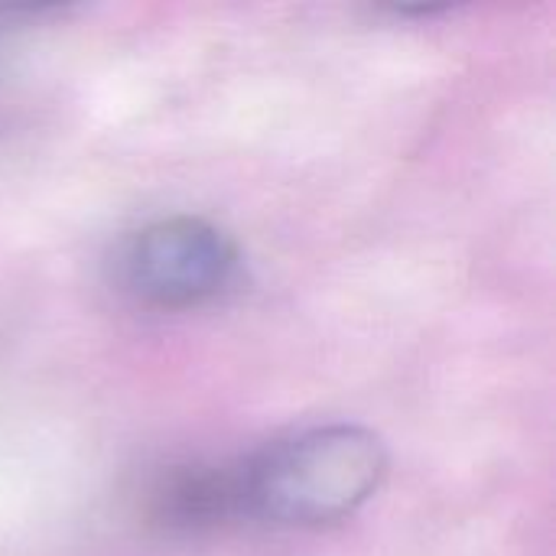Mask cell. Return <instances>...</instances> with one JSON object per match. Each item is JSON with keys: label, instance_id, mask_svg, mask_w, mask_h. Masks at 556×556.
Wrapping results in <instances>:
<instances>
[{"label": "cell", "instance_id": "6da1fadb", "mask_svg": "<svg viewBox=\"0 0 556 556\" xmlns=\"http://www.w3.org/2000/svg\"><path fill=\"white\" fill-rule=\"evenodd\" d=\"M244 515L319 528L358 511L388 476L384 443L355 424H329L267 443L241 466Z\"/></svg>", "mask_w": 556, "mask_h": 556}, {"label": "cell", "instance_id": "7a4b0ae2", "mask_svg": "<svg viewBox=\"0 0 556 556\" xmlns=\"http://www.w3.org/2000/svg\"><path fill=\"white\" fill-rule=\"evenodd\" d=\"M117 283L153 309H189L215 300L238 270L231 238L195 215H173L134 231L114 261Z\"/></svg>", "mask_w": 556, "mask_h": 556}, {"label": "cell", "instance_id": "3957f363", "mask_svg": "<svg viewBox=\"0 0 556 556\" xmlns=\"http://www.w3.org/2000/svg\"><path fill=\"white\" fill-rule=\"evenodd\" d=\"M150 521L173 534L215 531L244 515L241 469L225 466H182L169 469L147 498Z\"/></svg>", "mask_w": 556, "mask_h": 556}]
</instances>
